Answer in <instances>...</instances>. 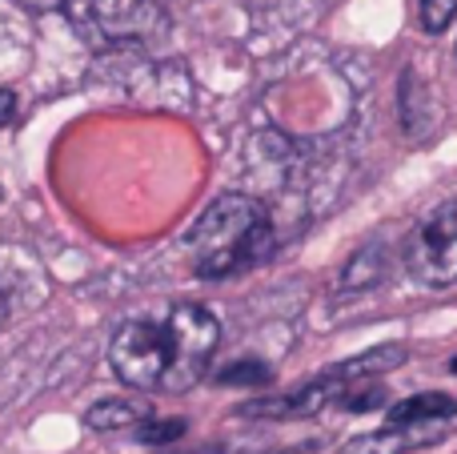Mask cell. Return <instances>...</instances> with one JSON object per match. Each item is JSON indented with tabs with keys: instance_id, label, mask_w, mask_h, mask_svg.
I'll return each instance as SVG.
<instances>
[{
	"instance_id": "obj_13",
	"label": "cell",
	"mask_w": 457,
	"mask_h": 454,
	"mask_svg": "<svg viewBox=\"0 0 457 454\" xmlns=\"http://www.w3.org/2000/svg\"><path fill=\"white\" fill-rule=\"evenodd\" d=\"M418 16H421V29H426L429 37H437V32H445V29L453 24L457 0H421V4H418Z\"/></svg>"
},
{
	"instance_id": "obj_2",
	"label": "cell",
	"mask_w": 457,
	"mask_h": 454,
	"mask_svg": "<svg viewBox=\"0 0 457 454\" xmlns=\"http://www.w3.org/2000/svg\"><path fill=\"white\" fill-rule=\"evenodd\" d=\"M185 246H189L193 270L201 278H228V273L253 270V265L265 262L273 254L277 238L265 206L257 198L225 193L185 233Z\"/></svg>"
},
{
	"instance_id": "obj_4",
	"label": "cell",
	"mask_w": 457,
	"mask_h": 454,
	"mask_svg": "<svg viewBox=\"0 0 457 454\" xmlns=\"http://www.w3.org/2000/svg\"><path fill=\"white\" fill-rule=\"evenodd\" d=\"M80 21L101 37V45H141L169 32L161 0H80Z\"/></svg>"
},
{
	"instance_id": "obj_11",
	"label": "cell",
	"mask_w": 457,
	"mask_h": 454,
	"mask_svg": "<svg viewBox=\"0 0 457 454\" xmlns=\"http://www.w3.org/2000/svg\"><path fill=\"white\" fill-rule=\"evenodd\" d=\"M185 431H189L185 418H145V423L137 426V439H141L145 447H165V442L181 439Z\"/></svg>"
},
{
	"instance_id": "obj_10",
	"label": "cell",
	"mask_w": 457,
	"mask_h": 454,
	"mask_svg": "<svg viewBox=\"0 0 457 454\" xmlns=\"http://www.w3.org/2000/svg\"><path fill=\"white\" fill-rule=\"evenodd\" d=\"M273 383V366L261 358H237L217 374V386H269Z\"/></svg>"
},
{
	"instance_id": "obj_3",
	"label": "cell",
	"mask_w": 457,
	"mask_h": 454,
	"mask_svg": "<svg viewBox=\"0 0 457 454\" xmlns=\"http://www.w3.org/2000/svg\"><path fill=\"white\" fill-rule=\"evenodd\" d=\"M405 270L418 286L445 290L457 282V201L437 206L405 241Z\"/></svg>"
},
{
	"instance_id": "obj_14",
	"label": "cell",
	"mask_w": 457,
	"mask_h": 454,
	"mask_svg": "<svg viewBox=\"0 0 457 454\" xmlns=\"http://www.w3.org/2000/svg\"><path fill=\"white\" fill-rule=\"evenodd\" d=\"M16 113H21V97H16L12 88H0V129L12 125Z\"/></svg>"
},
{
	"instance_id": "obj_1",
	"label": "cell",
	"mask_w": 457,
	"mask_h": 454,
	"mask_svg": "<svg viewBox=\"0 0 457 454\" xmlns=\"http://www.w3.org/2000/svg\"><path fill=\"white\" fill-rule=\"evenodd\" d=\"M221 322L197 302H181L165 318H133L117 330L109 362L133 391L185 394L209 374Z\"/></svg>"
},
{
	"instance_id": "obj_16",
	"label": "cell",
	"mask_w": 457,
	"mask_h": 454,
	"mask_svg": "<svg viewBox=\"0 0 457 454\" xmlns=\"http://www.w3.org/2000/svg\"><path fill=\"white\" fill-rule=\"evenodd\" d=\"M450 370H453V374H457V358H453V362H450Z\"/></svg>"
},
{
	"instance_id": "obj_12",
	"label": "cell",
	"mask_w": 457,
	"mask_h": 454,
	"mask_svg": "<svg viewBox=\"0 0 457 454\" xmlns=\"http://www.w3.org/2000/svg\"><path fill=\"white\" fill-rule=\"evenodd\" d=\"M386 399H389L386 386H345V394L337 399V407L349 410V415H365V410L386 407Z\"/></svg>"
},
{
	"instance_id": "obj_8",
	"label": "cell",
	"mask_w": 457,
	"mask_h": 454,
	"mask_svg": "<svg viewBox=\"0 0 457 454\" xmlns=\"http://www.w3.org/2000/svg\"><path fill=\"white\" fill-rule=\"evenodd\" d=\"M145 418H153L145 402H133V399H104V402H96V407L88 410L85 423L93 426V431H125V426H141Z\"/></svg>"
},
{
	"instance_id": "obj_6",
	"label": "cell",
	"mask_w": 457,
	"mask_h": 454,
	"mask_svg": "<svg viewBox=\"0 0 457 454\" xmlns=\"http://www.w3.org/2000/svg\"><path fill=\"white\" fill-rule=\"evenodd\" d=\"M457 415L453 394H413L389 407V426H421V423H450Z\"/></svg>"
},
{
	"instance_id": "obj_7",
	"label": "cell",
	"mask_w": 457,
	"mask_h": 454,
	"mask_svg": "<svg viewBox=\"0 0 457 454\" xmlns=\"http://www.w3.org/2000/svg\"><path fill=\"white\" fill-rule=\"evenodd\" d=\"M386 270H389L386 246H365L349 257L345 273H341V290H345V294H361V290L378 286V282L386 278Z\"/></svg>"
},
{
	"instance_id": "obj_15",
	"label": "cell",
	"mask_w": 457,
	"mask_h": 454,
	"mask_svg": "<svg viewBox=\"0 0 457 454\" xmlns=\"http://www.w3.org/2000/svg\"><path fill=\"white\" fill-rule=\"evenodd\" d=\"M8 318V294H4V286H0V322Z\"/></svg>"
},
{
	"instance_id": "obj_9",
	"label": "cell",
	"mask_w": 457,
	"mask_h": 454,
	"mask_svg": "<svg viewBox=\"0 0 457 454\" xmlns=\"http://www.w3.org/2000/svg\"><path fill=\"white\" fill-rule=\"evenodd\" d=\"M402 362H405V346H373V350L341 362L333 374L337 378H373V374H389V370H397Z\"/></svg>"
},
{
	"instance_id": "obj_5",
	"label": "cell",
	"mask_w": 457,
	"mask_h": 454,
	"mask_svg": "<svg viewBox=\"0 0 457 454\" xmlns=\"http://www.w3.org/2000/svg\"><path fill=\"white\" fill-rule=\"evenodd\" d=\"M445 434V423H421V426H386L378 434H361L341 454H405L426 442H437Z\"/></svg>"
}]
</instances>
